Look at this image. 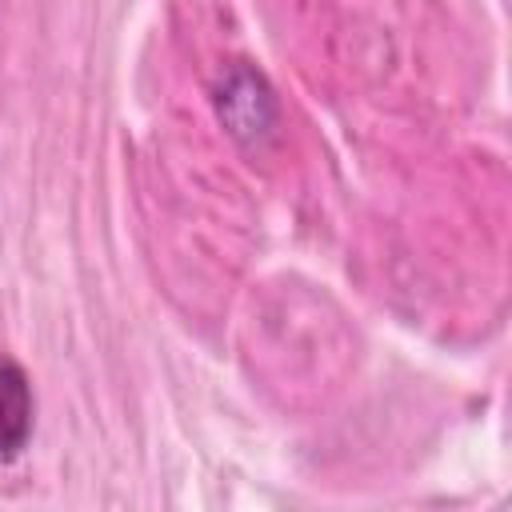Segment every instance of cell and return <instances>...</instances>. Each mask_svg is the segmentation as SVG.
<instances>
[{
	"instance_id": "2",
	"label": "cell",
	"mask_w": 512,
	"mask_h": 512,
	"mask_svg": "<svg viewBox=\"0 0 512 512\" xmlns=\"http://www.w3.org/2000/svg\"><path fill=\"white\" fill-rule=\"evenodd\" d=\"M32 380L16 360H0V460L24 452L32 436Z\"/></svg>"
},
{
	"instance_id": "1",
	"label": "cell",
	"mask_w": 512,
	"mask_h": 512,
	"mask_svg": "<svg viewBox=\"0 0 512 512\" xmlns=\"http://www.w3.org/2000/svg\"><path fill=\"white\" fill-rule=\"evenodd\" d=\"M212 104H216V116H220L224 132L236 144H244V148L264 144L272 136L276 120H280V104H276L272 84L248 60H236V64H228L220 72V84L212 92Z\"/></svg>"
}]
</instances>
